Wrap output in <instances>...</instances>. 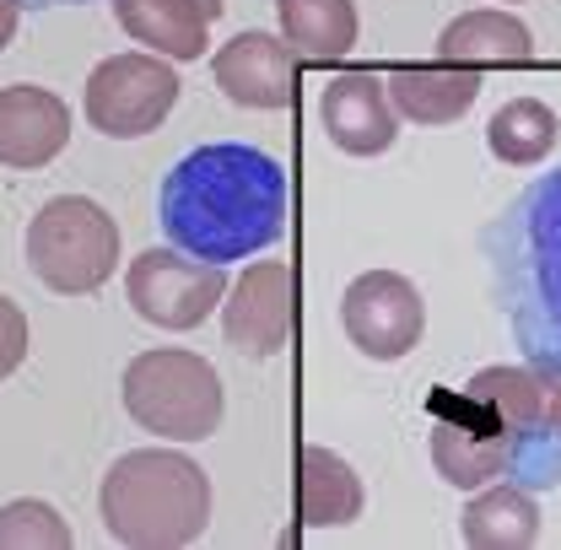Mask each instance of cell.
Returning a JSON list of instances; mask_svg holds the SVG:
<instances>
[{
	"mask_svg": "<svg viewBox=\"0 0 561 550\" xmlns=\"http://www.w3.org/2000/svg\"><path fill=\"white\" fill-rule=\"evenodd\" d=\"M157 221L168 243L195 260H249L286 227V173L260 146H201L168 173Z\"/></svg>",
	"mask_w": 561,
	"mask_h": 550,
	"instance_id": "cell-1",
	"label": "cell"
},
{
	"mask_svg": "<svg viewBox=\"0 0 561 550\" xmlns=\"http://www.w3.org/2000/svg\"><path fill=\"white\" fill-rule=\"evenodd\" d=\"M481 243L518 351L535 367H561V168L540 173Z\"/></svg>",
	"mask_w": 561,
	"mask_h": 550,
	"instance_id": "cell-2",
	"label": "cell"
},
{
	"mask_svg": "<svg viewBox=\"0 0 561 550\" xmlns=\"http://www.w3.org/2000/svg\"><path fill=\"white\" fill-rule=\"evenodd\" d=\"M103 529L119 546L136 550H179L206 535L210 481L206 470L173 448H136L114 459L98 491Z\"/></svg>",
	"mask_w": 561,
	"mask_h": 550,
	"instance_id": "cell-3",
	"label": "cell"
},
{
	"mask_svg": "<svg viewBox=\"0 0 561 550\" xmlns=\"http://www.w3.org/2000/svg\"><path fill=\"white\" fill-rule=\"evenodd\" d=\"M125 411L157 437L201 443L221 426V378L195 351H146L125 367Z\"/></svg>",
	"mask_w": 561,
	"mask_h": 550,
	"instance_id": "cell-4",
	"label": "cell"
},
{
	"mask_svg": "<svg viewBox=\"0 0 561 550\" xmlns=\"http://www.w3.org/2000/svg\"><path fill=\"white\" fill-rule=\"evenodd\" d=\"M27 265L49 291L87 297L119 265V227L87 195H55L27 221Z\"/></svg>",
	"mask_w": 561,
	"mask_h": 550,
	"instance_id": "cell-5",
	"label": "cell"
},
{
	"mask_svg": "<svg viewBox=\"0 0 561 550\" xmlns=\"http://www.w3.org/2000/svg\"><path fill=\"white\" fill-rule=\"evenodd\" d=\"M518 459V426L507 415L486 405L481 394H459V400H437L432 421V465L437 475L459 491H481V485L513 475Z\"/></svg>",
	"mask_w": 561,
	"mask_h": 550,
	"instance_id": "cell-6",
	"label": "cell"
},
{
	"mask_svg": "<svg viewBox=\"0 0 561 550\" xmlns=\"http://www.w3.org/2000/svg\"><path fill=\"white\" fill-rule=\"evenodd\" d=\"M125 291H130V308L146 324L179 335V330L206 324L210 308H221L227 275H221V265L195 260L184 249H146L125 271Z\"/></svg>",
	"mask_w": 561,
	"mask_h": 550,
	"instance_id": "cell-7",
	"label": "cell"
},
{
	"mask_svg": "<svg viewBox=\"0 0 561 550\" xmlns=\"http://www.w3.org/2000/svg\"><path fill=\"white\" fill-rule=\"evenodd\" d=\"M179 103V76L162 55H114L87 76V119L114 140L151 136Z\"/></svg>",
	"mask_w": 561,
	"mask_h": 550,
	"instance_id": "cell-8",
	"label": "cell"
},
{
	"mask_svg": "<svg viewBox=\"0 0 561 550\" xmlns=\"http://www.w3.org/2000/svg\"><path fill=\"white\" fill-rule=\"evenodd\" d=\"M341 324L351 345L373 362H400L405 351L421 345L426 330V302H421L416 280L394 271H367L356 275L341 297Z\"/></svg>",
	"mask_w": 561,
	"mask_h": 550,
	"instance_id": "cell-9",
	"label": "cell"
},
{
	"mask_svg": "<svg viewBox=\"0 0 561 550\" xmlns=\"http://www.w3.org/2000/svg\"><path fill=\"white\" fill-rule=\"evenodd\" d=\"M291 313H297V291L291 271L280 260H260L238 275V286H227L221 297V335L243 356H280L291 341Z\"/></svg>",
	"mask_w": 561,
	"mask_h": 550,
	"instance_id": "cell-10",
	"label": "cell"
},
{
	"mask_svg": "<svg viewBox=\"0 0 561 550\" xmlns=\"http://www.w3.org/2000/svg\"><path fill=\"white\" fill-rule=\"evenodd\" d=\"M319 125L351 157H378L389 151L400 125H394V103H389V81L373 70H346L324 87L319 98Z\"/></svg>",
	"mask_w": 561,
	"mask_h": 550,
	"instance_id": "cell-11",
	"label": "cell"
},
{
	"mask_svg": "<svg viewBox=\"0 0 561 550\" xmlns=\"http://www.w3.org/2000/svg\"><path fill=\"white\" fill-rule=\"evenodd\" d=\"M216 87L238 103V108H286L297 92V55L291 44H280L271 33L249 27L238 38L221 44V55L210 60Z\"/></svg>",
	"mask_w": 561,
	"mask_h": 550,
	"instance_id": "cell-12",
	"label": "cell"
},
{
	"mask_svg": "<svg viewBox=\"0 0 561 550\" xmlns=\"http://www.w3.org/2000/svg\"><path fill=\"white\" fill-rule=\"evenodd\" d=\"M66 140L70 108L49 87H0V168H44Z\"/></svg>",
	"mask_w": 561,
	"mask_h": 550,
	"instance_id": "cell-13",
	"label": "cell"
},
{
	"mask_svg": "<svg viewBox=\"0 0 561 550\" xmlns=\"http://www.w3.org/2000/svg\"><path fill=\"white\" fill-rule=\"evenodd\" d=\"M227 0H114L119 27L168 60H201L210 44V22Z\"/></svg>",
	"mask_w": 561,
	"mask_h": 550,
	"instance_id": "cell-14",
	"label": "cell"
},
{
	"mask_svg": "<svg viewBox=\"0 0 561 550\" xmlns=\"http://www.w3.org/2000/svg\"><path fill=\"white\" fill-rule=\"evenodd\" d=\"M481 98L476 66H400L389 76V103L411 125H454Z\"/></svg>",
	"mask_w": 561,
	"mask_h": 550,
	"instance_id": "cell-15",
	"label": "cell"
},
{
	"mask_svg": "<svg viewBox=\"0 0 561 550\" xmlns=\"http://www.w3.org/2000/svg\"><path fill=\"white\" fill-rule=\"evenodd\" d=\"M465 546L476 550H524L540 540V507H535V491L518 481H491L470 496L465 518Z\"/></svg>",
	"mask_w": 561,
	"mask_h": 550,
	"instance_id": "cell-16",
	"label": "cell"
},
{
	"mask_svg": "<svg viewBox=\"0 0 561 550\" xmlns=\"http://www.w3.org/2000/svg\"><path fill=\"white\" fill-rule=\"evenodd\" d=\"M437 55L448 66H524L535 55V38L507 11H465L443 27Z\"/></svg>",
	"mask_w": 561,
	"mask_h": 550,
	"instance_id": "cell-17",
	"label": "cell"
},
{
	"mask_svg": "<svg viewBox=\"0 0 561 550\" xmlns=\"http://www.w3.org/2000/svg\"><path fill=\"white\" fill-rule=\"evenodd\" d=\"M362 481L341 454L330 448H302L297 454V518L308 529H335L362 513Z\"/></svg>",
	"mask_w": 561,
	"mask_h": 550,
	"instance_id": "cell-18",
	"label": "cell"
},
{
	"mask_svg": "<svg viewBox=\"0 0 561 550\" xmlns=\"http://www.w3.org/2000/svg\"><path fill=\"white\" fill-rule=\"evenodd\" d=\"M280 33L302 60H346L356 44V5L351 0H276Z\"/></svg>",
	"mask_w": 561,
	"mask_h": 550,
	"instance_id": "cell-19",
	"label": "cell"
},
{
	"mask_svg": "<svg viewBox=\"0 0 561 550\" xmlns=\"http://www.w3.org/2000/svg\"><path fill=\"white\" fill-rule=\"evenodd\" d=\"M557 136H561L557 108L540 103V98H513V103H502L486 125V146L502 162H513V168H535V162L557 146Z\"/></svg>",
	"mask_w": 561,
	"mask_h": 550,
	"instance_id": "cell-20",
	"label": "cell"
},
{
	"mask_svg": "<svg viewBox=\"0 0 561 550\" xmlns=\"http://www.w3.org/2000/svg\"><path fill=\"white\" fill-rule=\"evenodd\" d=\"M70 524L49 502H11L0 507V550H66Z\"/></svg>",
	"mask_w": 561,
	"mask_h": 550,
	"instance_id": "cell-21",
	"label": "cell"
},
{
	"mask_svg": "<svg viewBox=\"0 0 561 550\" xmlns=\"http://www.w3.org/2000/svg\"><path fill=\"white\" fill-rule=\"evenodd\" d=\"M27 356V319L11 297H0V378H11Z\"/></svg>",
	"mask_w": 561,
	"mask_h": 550,
	"instance_id": "cell-22",
	"label": "cell"
},
{
	"mask_svg": "<svg viewBox=\"0 0 561 550\" xmlns=\"http://www.w3.org/2000/svg\"><path fill=\"white\" fill-rule=\"evenodd\" d=\"M546 373V394H551V426L561 432V367H540Z\"/></svg>",
	"mask_w": 561,
	"mask_h": 550,
	"instance_id": "cell-23",
	"label": "cell"
},
{
	"mask_svg": "<svg viewBox=\"0 0 561 550\" xmlns=\"http://www.w3.org/2000/svg\"><path fill=\"white\" fill-rule=\"evenodd\" d=\"M16 11H22V0H0V49H5L11 33H16Z\"/></svg>",
	"mask_w": 561,
	"mask_h": 550,
	"instance_id": "cell-24",
	"label": "cell"
},
{
	"mask_svg": "<svg viewBox=\"0 0 561 550\" xmlns=\"http://www.w3.org/2000/svg\"><path fill=\"white\" fill-rule=\"evenodd\" d=\"M22 5H33V11H44V5H76V0H22Z\"/></svg>",
	"mask_w": 561,
	"mask_h": 550,
	"instance_id": "cell-25",
	"label": "cell"
}]
</instances>
